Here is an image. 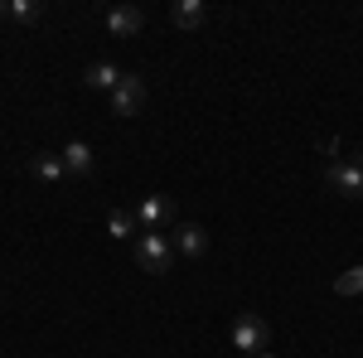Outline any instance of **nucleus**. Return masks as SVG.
Masks as SVG:
<instances>
[{
  "instance_id": "1",
  "label": "nucleus",
  "mask_w": 363,
  "mask_h": 358,
  "mask_svg": "<svg viewBox=\"0 0 363 358\" xmlns=\"http://www.w3.org/2000/svg\"><path fill=\"white\" fill-rule=\"evenodd\" d=\"M228 339H233V349L242 358H257V354H267V344H272V325H267L257 310H242V315L233 320Z\"/></svg>"
},
{
  "instance_id": "2",
  "label": "nucleus",
  "mask_w": 363,
  "mask_h": 358,
  "mask_svg": "<svg viewBox=\"0 0 363 358\" xmlns=\"http://www.w3.org/2000/svg\"><path fill=\"white\" fill-rule=\"evenodd\" d=\"M325 184L339 198H363V145H354L344 160H330L325 165Z\"/></svg>"
},
{
  "instance_id": "3",
  "label": "nucleus",
  "mask_w": 363,
  "mask_h": 358,
  "mask_svg": "<svg viewBox=\"0 0 363 358\" xmlns=\"http://www.w3.org/2000/svg\"><path fill=\"white\" fill-rule=\"evenodd\" d=\"M169 262H174V242L165 233H140L136 237V267L145 276H165Z\"/></svg>"
},
{
  "instance_id": "4",
  "label": "nucleus",
  "mask_w": 363,
  "mask_h": 358,
  "mask_svg": "<svg viewBox=\"0 0 363 358\" xmlns=\"http://www.w3.org/2000/svg\"><path fill=\"white\" fill-rule=\"evenodd\" d=\"M112 102V116H121V121H131V116H140V107H145V78H136V73H126L121 83H116V92L107 97Z\"/></svg>"
},
{
  "instance_id": "5",
  "label": "nucleus",
  "mask_w": 363,
  "mask_h": 358,
  "mask_svg": "<svg viewBox=\"0 0 363 358\" xmlns=\"http://www.w3.org/2000/svg\"><path fill=\"white\" fill-rule=\"evenodd\" d=\"M174 213H179V208H174V198H169V194H145V198L136 203L140 233H160L165 223H174Z\"/></svg>"
},
{
  "instance_id": "6",
  "label": "nucleus",
  "mask_w": 363,
  "mask_h": 358,
  "mask_svg": "<svg viewBox=\"0 0 363 358\" xmlns=\"http://www.w3.org/2000/svg\"><path fill=\"white\" fill-rule=\"evenodd\" d=\"M169 242H174V252H179L184 262H203V257H208V233H203L199 223H174Z\"/></svg>"
},
{
  "instance_id": "7",
  "label": "nucleus",
  "mask_w": 363,
  "mask_h": 358,
  "mask_svg": "<svg viewBox=\"0 0 363 358\" xmlns=\"http://www.w3.org/2000/svg\"><path fill=\"white\" fill-rule=\"evenodd\" d=\"M140 25H145V10L140 5H112L107 10V34L112 39H131V34H140Z\"/></svg>"
},
{
  "instance_id": "8",
  "label": "nucleus",
  "mask_w": 363,
  "mask_h": 358,
  "mask_svg": "<svg viewBox=\"0 0 363 358\" xmlns=\"http://www.w3.org/2000/svg\"><path fill=\"white\" fill-rule=\"evenodd\" d=\"M58 155H63V165H68V179H92L97 160H92V145H87V140H68Z\"/></svg>"
},
{
  "instance_id": "9",
  "label": "nucleus",
  "mask_w": 363,
  "mask_h": 358,
  "mask_svg": "<svg viewBox=\"0 0 363 358\" xmlns=\"http://www.w3.org/2000/svg\"><path fill=\"white\" fill-rule=\"evenodd\" d=\"M121 78H126V73L116 68L112 58H92V63H87V73H83V83L97 87V92H107V97L116 92V83H121Z\"/></svg>"
},
{
  "instance_id": "10",
  "label": "nucleus",
  "mask_w": 363,
  "mask_h": 358,
  "mask_svg": "<svg viewBox=\"0 0 363 358\" xmlns=\"http://www.w3.org/2000/svg\"><path fill=\"white\" fill-rule=\"evenodd\" d=\"M169 25L203 29V25H208V5H203V0H174V5H169Z\"/></svg>"
},
{
  "instance_id": "11",
  "label": "nucleus",
  "mask_w": 363,
  "mask_h": 358,
  "mask_svg": "<svg viewBox=\"0 0 363 358\" xmlns=\"http://www.w3.org/2000/svg\"><path fill=\"white\" fill-rule=\"evenodd\" d=\"M0 20H10V25H39L44 5L39 0H0Z\"/></svg>"
},
{
  "instance_id": "12",
  "label": "nucleus",
  "mask_w": 363,
  "mask_h": 358,
  "mask_svg": "<svg viewBox=\"0 0 363 358\" xmlns=\"http://www.w3.org/2000/svg\"><path fill=\"white\" fill-rule=\"evenodd\" d=\"M29 169H34V179H44V184L68 179V165H63V155H54V150H39V155L29 160Z\"/></svg>"
},
{
  "instance_id": "13",
  "label": "nucleus",
  "mask_w": 363,
  "mask_h": 358,
  "mask_svg": "<svg viewBox=\"0 0 363 358\" xmlns=\"http://www.w3.org/2000/svg\"><path fill=\"white\" fill-rule=\"evenodd\" d=\"M131 233H140L136 213H131V208H112V213H107V237H116V242H126Z\"/></svg>"
},
{
  "instance_id": "14",
  "label": "nucleus",
  "mask_w": 363,
  "mask_h": 358,
  "mask_svg": "<svg viewBox=\"0 0 363 358\" xmlns=\"http://www.w3.org/2000/svg\"><path fill=\"white\" fill-rule=\"evenodd\" d=\"M335 296H363V267H349L335 276Z\"/></svg>"
},
{
  "instance_id": "15",
  "label": "nucleus",
  "mask_w": 363,
  "mask_h": 358,
  "mask_svg": "<svg viewBox=\"0 0 363 358\" xmlns=\"http://www.w3.org/2000/svg\"><path fill=\"white\" fill-rule=\"evenodd\" d=\"M257 358H277V354H272V349H267V354H257Z\"/></svg>"
}]
</instances>
